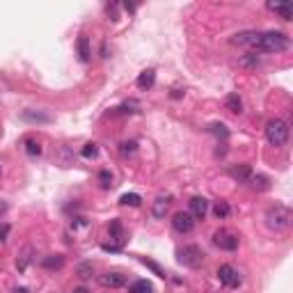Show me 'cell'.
Wrapping results in <instances>:
<instances>
[{"mask_svg":"<svg viewBox=\"0 0 293 293\" xmlns=\"http://www.w3.org/2000/svg\"><path fill=\"white\" fill-rule=\"evenodd\" d=\"M30 261H32V247L25 245L23 250L19 252V259H16V268H19V273H25V270H28Z\"/></svg>","mask_w":293,"mask_h":293,"instance_id":"cell-14","label":"cell"},{"mask_svg":"<svg viewBox=\"0 0 293 293\" xmlns=\"http://www.w3.org/2000/svg\"><path fill=\"white\" fill-rule=\"evenodd\" d=\"M41 266L46 270H60L64 266V257L62 255H48L41 259Z\"/></svg>","mask_w":293,"mask_h":293,"instance_id":"cell-17","label":"cell"},{"mask_svg":"<svg viewBox=\"0 0 293 293\" xmlns=\"http://www.w3.org/2000/svg\"><path fill=\"white\" fill-rule=\"evenodd\" d=\"M231 208L227 202H216V206H213V216L218 218V220H225V218H229Z\"/></svg>","mask_w":293,"mask_h":293,"instance_id":"cell-25","label":"cell"},{"mask_svg":"<svg viewBox=\"0 0 293 293\" xmlns=\"http://www.w3.org/2000/svg\"><path fill=\"white\" fill-rule=\"evenodd\" d=\"M126 282H129V277H126L124 273H117V270L99 275V284L106 288H121V286H126Z\"/></svg>","mask_w":293,"mask_h":293,"instance_id":"cell-8","label":"cell"},{"mask_svg":"<svg viewBox=\"0 0 293 293\" xmlns=\"http://www.w3.org/2000/svg\"><path fill=\"white\" fill-rule=\"evenodd\" d=\"M211 133H216L218 138H222V140H227V135H229V131H227V126L225 124H211Z\"/></svg>","mask_w":293,"mask_h":293,"instance_id":"cell-29","label":"cell"},{"mask_svg":"<svg viewBox=\"0 0 293 293\" xmlns=\"http://www.w3.org/2000/svg\"><path fill=\"white\" fill-rule=\"evenodd\" d=\"M108 236H110V240L115 243L117 250L124 245V225H121L117 218H115V220H110V225H108Z\"/></svg>","mask_w":293,"mask_h":293,"instance_id":"cell-10","label":"cell"},{"mask_svg":"<svg viewBox=\"0 0 293 293\" xmlns=\"http://www.w3.org/2000/svg\"><path fill=\"white\" fill-rule=\"evenodd\" d=\"M106 12H108V14H112V21H117V5H108Z\"/></svg>","mask_w":293,"mask_h":293,"instance_id":"cell-35","label":"cell"},{"mask_svg":"<svg viewBox=\"0 0 293 293\" xmlns=\"http://www.w3.org/2000/svg\"><path fill=\"white\" fill-rule=\"evenodd\" d=\"M99 181H101V188H110L112 186V174L108 170H101L99 172Z\"/></svg>","mask_w":293,"mask_h":293,"instance_id":"cell-30","label":"cell"},{"mask_svg":"<svg viewBox=\"0 0 293 293\" xmlns=\"http://www.w3.org/2000/svg\"><path fill=\"white\" fill-rule=\"evenodd\" d=\"M138 108H140V103H138V101H126L124 106H119L117 110H119V112H135Z\"/></svg>","mask_w":293,"mask_h":293,"instance_id":"cell-31","label":"cell"},{"mask_svg":"<svg viewBox=\"0 0 293 293\" xmlns=\"http://www.w3.org/2000/svg\"><path fill=\"white\" fill-rule=\"evenodd\" d=\"M257 39H259V32L257 30H245V32H238L231 37V44H240V46H250L255 48Z\"/></svg>","mask_w":293,"mask_h":293,"instance_id":"cell-11","label":"cell"},{"mask_svg":"<svg viewBox=\"0 0 293 293\" xmlns=\"http://www.w3.org/2000/svg\"><path fill=\"white\" fill-rule=\"evenodd\" d=\"M286 48H288V37L284 32H275V30L259 32V39L255 44L257 53H282Z\"/></svg>","mask_w":293,"mask_h":293,"instance_id":"cell-1","label":"cell"},{"mask_svg":"<svg viewBox=\"0 0 293 293\" xmlns=\"http://www.w3.org/2000/svg\"><path fill=\"white\" fill-rule=\"evenodd\" d=\"M218 279H220V284H222V286H227V288H238L240 284H243L240 273L229 264H225V266L218 268Z\"/></svg>","mask_w":293,"mask_h":293,"instance_id":"cell-5","label":"cell"},{"mask_svg":"<svg viewBox=\"0 0 293 293\" xmlns=\"http://www.w3.org/2000/svg\"><path fill=\"white\" fill-rule=\"evenodd\" d=\"M0 172H3V168H0Z\"/></svg>","mask_w":293,"mask_h":293,"instance_id":"cell-38","label":"cell"},{"mask_svg":"<svg viewBox=\"0 0 293 293\" xmlns=\"http://www.w3.org/2000/svg\"><path fill=\"white\" fill-rule=\"evenodd\" d=\"M73 293H87V291H85V288H76V291H73Z\"/></svg>","mask_w":293,"mask_h":293,"instance_id":"cell-37","label":"cell"},{"mask_svg":"<svg viewBox=\"0 0 293 293\" xmlns=\"http://www.w3.org/2000/svg\"><path fill=\"white\" fill-rule=\"evenodd\" d=\"M168 208H170V197H158L154 202V206H151V213H154V218L163 220L168 216Z\"/></svg>","mask_w":293,"mask_h":293,"instance_id":"cell-15","label":"cell"},{"mask_svg":"<svg viewBox=\"0 0 293 293\" xmlns=\"http://www.w3.org/2000/svg\"><path fill=\"white\" fill-rule=\"evenodd\" d=\"M229 177L238 183H247V179L252 177V170L250 165H234V168H229Z\"/></svg>","mask_w":293,"mask_h":293,"instance_id":"cell-13","label":"cell"},{"mask_svg":"<svg viewBox=\"0 0 293 293\" xmlns=\"http://www.w3.org/2000/svg\"><path fill=\"white\" fill-rule=\"evenodd\" d=\"M213 245L220 247V250H227V252H234L238 247V236L231 234L227 229H218L213 234Z\"/></svg>","mask_w":293,"mask_h":293,"instance_id":"cell-6","label":"cell"},{"mask_svg":"<svg viewBox=\"0 0 293 293\" xmlns=\"http://www.w3.org/2000/svg\"><path fill=\"white\" fill-rule=\"evenodd\" d=\"M268 10L275 12L282 21H291L293 19V7L291 5H275V3H268Z\"/></svg>","mask_w":293,"mask_h":293,"instance_id":"cell-19","label":"cell"},{"mask_svg":"<svg viewBox=\"0 0 293 293\" xmlns=\"http://www.w3.org/2000/svg\"><path fill=\"white\" fill-rule=\"evenodd\" d=\"M225 108L229 112H234V115H240V112H243V101H240V96L236 94V92L225 99Z\"/></svg>","mask_w":293,"mask_h":293,"instance_id":"cell-18","label":"cell"},{"mask_svg":"<svg viewBox=\"0 0 293 293\" xmlns=\"http://www.w3.org/2000/svg\"><path fill=\"white\" fill-rule=\"evenodd\" d=\"M119 204H124V206H140V204H142V197H140L138 192H126V195L119 197Z\"/></svg>","mask_w":293,"mask_h":293,"instance_id":"cell-24","label":"cell"},{"mask_svg":"<svg viewBox=\"0 0 293 293\" xmlns=\"http://www.w3.org/2000/svg\"><path fill=\"white\" fill-rule=\"evenodd\" d=\"M82 158H96V154H99V147H96L94 142H87L85 147H82Z\"/></svg>","mask_w":293,"mask_h":293,"instance_id":"cell-27","label":"cell"},{"mask_svg":"<svg viewBox=\"0 0 293 293\" xmlns=\"http://www.w3.org/2000/svg\"><path fill=\"white\" fill-rule=\"evenodd\" d=\"M188 206H190V216L195 218V220H204L206 218V213H208V199H204V197H192L190 202H188Z\"/></svg>","mask_w":293,"mask_h":293,"instance_id":"cell-9","label":"cell"},{"mask_svg":"<svg viewBox=\"0 0 293 293\" xmlns=\"http://www.w3.org/2000/svg\"><path fill=\"white\" fill-rule=\"evenodd\" d=\"M259 62H261V60H259V55H257V53H252V51H250V53H245V55H240V60H238V64H240V67H247V69H255Z\"/></svg>","mask_w":293,"mask_h":293,"instance_id":"cell-23","label":"cell"},{"mask_svg":"<svg viewBox=\"0 0 293 293\" xmlns=\"http://www.w3.org/2000/svg\"><path fill=\"white\" fill-rule=\"evenodd\" d=\"M10 229H12V227L7 225V222H0V243H3V240H7V236H10Z\"/></svg>","mask_w":293,"mask_h":293,"instance_id":"cell-32","label":"cell"},{"mask_svg":"<svg viewBox=\"0 0 293 293\" xmlns=\"http://www.w3.org/2000/svg\"><path fill=\"white\" fill-rule=\"evenodd\" d=\"M129 293H154V284L149 279H135L129 286Z\"/></svg>","mask_w":293,"mask_h":293,"instance_id":"cell-20","label":"cell"},{"mask_svg":"<svg viewBox=\"0 0 293 293\" xmlns=\"http://www.w3.org/2000/svg\"><path fill=\"white\" fill-rule=\"evenodd\" d=\"M92 275H94V266H92V264H80V266H78V277H80V279H90Z\"/></svg>","mask_w":293,"mask_h":293,"instance_id":"cell-28","label":"cell"},{"mask_svg":"<svg viewBox=\"0 0 293 293\" xmlns=\"http://www.w3.org/2000/svg\"><path fill=\"white\" fill-rule=\"evenodd\" d=\"M12 293H30V288H25V286H19V288H14Z\"/></svg>","mask_w":293,"mask_h":293,"instance_id":"cell-36","label":"cell"},{"mask_svg":"<svg viewBox=\"0 0 293 293\" xmlns=\"http://www.w3.org/2000/svg\"><path fill=\"white\" fill-rule=\"evenodd\" d=\"M142 264H144V266H149V268H151V270H154V273H156V275H158V277H165V273H163V270H160V268H158V266H156V264H154V261H149V259H142Z\"/></svg>","mask_w":293,"mask_h":293,"instance_id":"cell-33","label":"cell"},{"mask_svg":"<svg viewBox=\"0 0 293 293\" xmlns=\"http://www.w3.org/2000/svg\"><path fill=\"white\" fill-rule=\"evenodd\" d=\"M204 250L199 245H183L177 250V261L186 268H199L204 264Z\"/></svg>","mask_w":293,"mask_h":293,"instance_id":"cell-4","label":"cell"},{"mask_svg":"<svg viewBox=\"0 0 293 293\" xmlns=\"http://www.w3.org/2000/svg\"><path fill=\"white\" fill-rule=\"evenodd\" d=\"M23 119L25 121H34V124H51L53 117L51 115H44V112H23Z\"/></svg>","mask_w":293,"mask_h":293,"instance_id":"cell-22","label":"cell"},{"mask_svg":"<svg viewBox=\"0 0 293 293\" xmlns=\"http://www.w3.org/2000/svg\"><path fill=\"white\" fill-rule=\"evenodd\" d=\"M266 225L275 231H284L291 225V208L282 202H275L273 206L266 211Z\"/></svg>","mask_w":293,"mask_h":293,"instance_id":"cell-2","label":"cell"},{"mask_svg":"<svg viewBox=\"0 0 293 293\" xmlns=\"http://www.w3.org/2000/svg\"><path fill=\"white\" fill-rule=\"evenodd\" d=\"M135 147H138L135 142H124V144H121V154H133Z\"/></svg>","mask_w":293,"mask_h":293,"instance_id":"cell-34","label":"cell"},{"mask_svg":"<svg viewBox=\"0 0 293 293\" xmlns=\"http://www.w3.org/2000/svg\"><path fill=\"white\" fill-rule=\"evenodd\" d=\"M25 151H28L30 156H39V154H41V147H39L37 140L28 138V140H25Z\"/></svg>","mask_w":293,"mask_h":293,"instance_id":"cell-26","label":"cell"},{"mask_svg":"<svg viewBox=\"0 0 293 293\" xmlns=\"http://www.w3.org/2000/svg\"><path fill=\"white\" fill-rule=\"evenodd\" d=\"M288 135H291V129L284 119L275 117L266 124V140H268L270 147H284L288 142Z\"/></svg>","mask_w":293,"mask_h":293,"instance_id":"cell-3","label":"cell"},{"mask_svg":"<svg viewBox=\"0 0 293 293\" xmlns=\"http://www.w3.org/2000/svg\"><path fill=\"white\" fill-rule=\"evenodd\" d=\"M154 82H156V71L154 69H144L142 73L138 76V80H135V85H138V90H151L154 87Z\"/></svg>","mask_w":293,"mask_h":293,"instance_id":"cell-12","label":"cell"},{"mask_svg":"<svg viewBox=\"0 0 293 293\" xmlns=\"http://www.w3.org/2000/svg\"><path fill=\"white\" fill-rule=\"evenodd\" d=\"M76 46H78V58H80V62H90V58H92L90 39H87V37H78Z\"/></svg>","mask_w":293,"mask_h":293,"instance_id":"cell-16","label":"cell"},{"mask_svg":"<svg viewBox=\"0 0 293 293\" xmlns=\"http://www.w3.org/2000/svg\"><path fill=\"white\" fill-rule=\"evenodd\" d=\"M195 218L190 216L188 211H179L172 216V229L177 231V234H190L192 229H195Z\"/></svg>","mask_w":293,"mask_h":293,"instance_id":"cell-7","label":"cell"},{"mask_svg":"<svg viewBox=\"0 0 293 293\" xmlns=\"http://www.w3.org/2000/svg\"><path fill=\"white\" fill-rule=\"evenodd\" d=\"M247 183H250V188H255V190H268L270 188V179L264 177V174H252V177L247 179Z\"/></svg>","mask_w":293,"mask_h":293,"instance_id":"cell-21","label":"cell"}]
</instances>
